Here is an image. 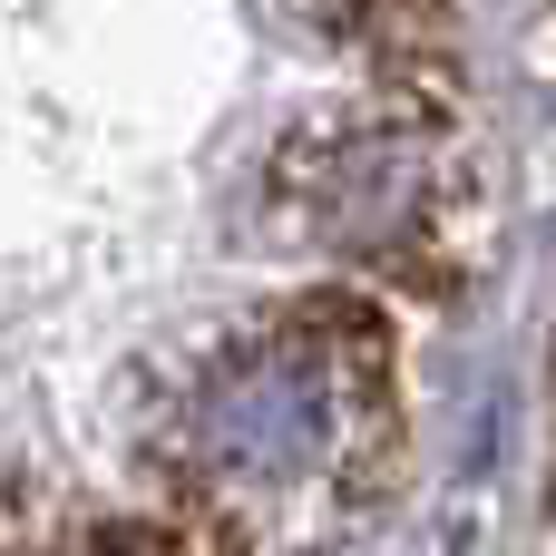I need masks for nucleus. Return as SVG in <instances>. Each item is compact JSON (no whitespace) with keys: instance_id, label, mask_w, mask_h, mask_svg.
<instances>
[{"instance_id":"1","label":"nucleus","mask_w":556,"mask_h":556,"mask_svg":"<svg viewBox=\"0 0 556 556\" xmlns=\"http://www.w3.org/2000/svg\"><path fill=\"white\" fill-rule=\"evenodd\" d=\"M332 430H342V381H332V362L313 342H254V352H235L195 391V410H186V450L225 489H283V479H303L332 450Z\"/></svg>"}]
</instances>
